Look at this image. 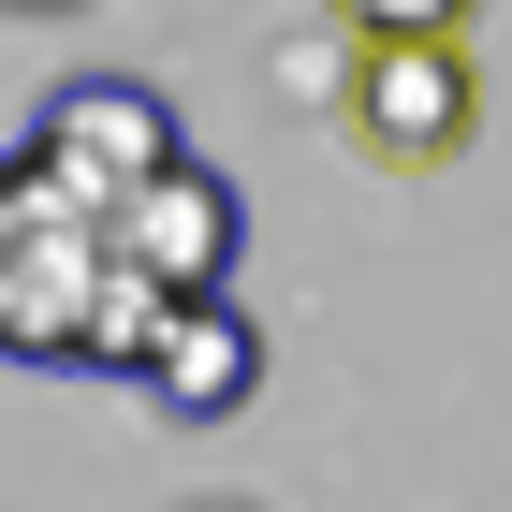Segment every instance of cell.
<instances>
[{"label": "cell", "instance_id": "cell-1", "mask_svg": "<svg viewBox=\"0 0 512 512\" xmlns=\"http://www.w3.org/2000/svg\"><path fill=\"white\" fill-rule=\"evenodd\" d=\"M147 293L118 278L103 220L74 191H44L30 147H0V366H74V381H132L147 352Z\"/></svg>", "mask_w": 512, "mask_h": 512}, {"label": "cell", "instance_id": "cell-2", "mask_svg": "<svg viewBox=\"0 0 512 512\" xmlns=\"http://www.w3.org/2000/svg\"><path fill=\"white\" fill-rule=\"evenodd\" d=\"M15 147H30V161H44V191H74L88 220H118L161 161H191V147H176V103H161V88H132V74H74V88H44V118L15 132Z\"/></svg>", "mask_w": 512, "mask_h": 512}, {"label": "cell", "instance_id": "cell-3", "mask_svg": "<svg viewBox=\"0 0 512 512\" xmlns=\"http://www.w3.org/2000/svg\"><path fill=\"white\" fill-rule=\"evenodd\" d=\"M103 249H118V278L147 293V308H205V293H235V249H249V205L220 161H161L147 191L103 220Z\"/></svg>", "mask_w": 512, "mask_h": 512}, {"label": "cell", "instance_id": "cell-4", "mask_svg": "<svg viewBox=\"0 0 512 512\" xmlns=\"http://www.w3.org/2000/svg\"><path fill=\"white\" fill-rule=\"evenodd\" d=\"M337 118H352V147L381 176H439L483 132V74H469V44H352Z\"/></svg>", "mask_w": 512, "mask_h": 512}, {"label": "cell", "instance_id": "cell-5", "mask_svg": "<svg viewBox=\"0 0 512 512\" xmlns=\"http://www.w3.org/2000/svg\"><path fill=\"white\" fill-rule=\"evenodd\" d=\"M132 381H147L176 425H235L249 395H264V337H249V308H235V293H205V308H161V322H147Z\"/></svg>", "mask_w": 512, "mask_h": 512}, {"label": "cell", "instance_id": "cell-6", "mask_svg": "<svg viewBox=\"0 0 512 512\" xmlns=\"http://www.w3.org/2000/svg\"><path fill=\"white\" fill-rule=\"evenodd\" d=\"M322 15H337L352 44H454V15H469V0H322Z\"/></svg>", "mask_w": 512, "mask_h": 512}, {"label": "cell", "instance_id": "cell-7", "mask_svg": "<svg viewBox=\"0 0 512 512\" xmlns=\"http://www.w3.org/2000/svg\"><path fill=\"white\" fill-rule=\"evenodd\" d=\"M0 15H74V0H0Z\"/></svg>", "mask_w": 512, "mask_h": 512}]
</instances>
